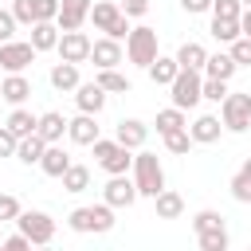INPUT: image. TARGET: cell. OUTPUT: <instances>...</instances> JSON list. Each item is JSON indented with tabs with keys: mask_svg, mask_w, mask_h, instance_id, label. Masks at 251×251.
<instances>
[{
	"mask_svg": "<svg viewBox=\"0 0 251 251\" xmlns=\"http://www.w3.org/2000/svg\"><path fill=\"white\" fill-rule=\"evenodd\" d=\"M133 188H137V196H157V192H165V169H161V161H157V153H149V149H137L133 153Z\"/></svg>",
	"mask_w": 251,
	"mask_h": 251,
	"instance_id": "cell-1",
	"label": "cell"
},
{
	"mask_svg": "<svg viewBox=\"0 0 251 251\" xmlns=\"http://www.w3.org/2000/svg\"><path fill=\"white\" fill-rule=\"evenodd\" d=\"M114 208L110 204H82V208H75L71 216H67V227L71 231H78V235H86V231H94V235H106V231H114Z\"/></svg>",
	"mask_w": 251,
	"mask_h": 251,
	"instance_id": "cell-2",
	"label": "cell"
},
{
	"mask_svg": "<svg viewBox=\"0 0 251 251\" xmlns=\"http://www.w3.org/2000/svg\"><path fill=\"white\" fill-rule=\"evenodd\" d=\"M157 55H161V51H157V27H149V24L129 27V35H126V59H129L133 67H145V71H149V63H153Z\"/></svg>",
	"mask_w": 251,
	"mask_h": 251,
	"instance_id": "cell-3",
	"label": "cell"
},
{
	"mask_svg": "<svg viewBox=\"0 0 251 251\" xmlns=\"http://www.w3.org/2000/svg\"><path fill=\"white\" fill-rule=\"evenodd\" d=\"M55 220L47 216V212H39V208H27V212H20L16 216V231L31 243V247H47L51 239H55Z\"/></svg>",
	"mask_w": 251,
	"mask_h": 251,
	"instance_id": "cell-4",
	"label": "cell"
},
{
	"mask_svg": "<svg viewBox=\"0 0 251 251\" xmlns=\"http://www.w3.org/2000/svg\"><path fill=\"white\" fill-rule=\"evenodd\" d=\"M90 149H94V161H98V169H102V173H110V176H126V173L133 169V153H129V149H122L118 141H106V137H98Z\"/></svg>",
	"mask_w": 251,
	"mask_h": 251,
	"instance_id": "cell-5",
	"label": "cell"
},
{
	"mask_svg": "<svg viewBox=\"0 0 251 251\" xmlns=\"http://www.w3.org/2000/svg\"><path fill=\"white\" fill-rule=\"evenodd\" d=\"M220 126H224V129H231V133L251 129V94H247V90L227 94V98L220 102Z\"/></svg>",
	"mask_w": 251,
	"mask_h": 251,
	"instance_id": "cell-6",
	"label": "cell"
},
{
	"mask_svg": "<svg viewBox=\"0 0 251 251\" xmlns=\"http://www.w3.org/2000/svg\"><path fill=\"white\" fill-rule=\"evenodd\" d=\"M200 86H204V75L200 71H180L176 78H173V106L176 110H192L196 102H200Z\"/></svg>",
	"mask_w": 251,
	"mask_h": 251,
	"instance_id": "cell-7",
	"label": "cell"
},
{
	"mask_svg": "<svg viewBox=\"0 0 251 251\" xmlns=\"http://www.w3.org/2000/svg\"><path fill=\"white\" fill-rule=\"evenodd\" d=\"M31 63H35V47H31L27 39L0 43V71H8V75H24Z\"/></svg>",
	"mask_w": 251,
	"mask_h": 251,
	"instance_id": "cell-8",
	"label": "cell"
},
{
	"mask_svg": "<svg viewBox=\"0 0 251 251\" xmlns=\"http://www.w3.org/2000/svg\"><path fill=\"white\" fill-rule=\"evenodd\" d=\"M90 35L86 31H59V63H71V67H78V63H86L90 59Z\"/></svg>",
	"mask_w": 251,
	"mask_h": 251,
	"instance_id": "cell-9",
	"label": "cell"
},
{
	"mask_svg": "<svg viewBox=\"0 0 251 251\" xmlns=\"http://www.w3.org/2000/svg\"><path fill=\"white\" fill-rule=\"evenodd\" d=\"M86 20H90V0H59V16H55L59 31H82Z\"/></svg>",
	"mask_w": 251,
	"mask_h": 251,
	"instance_id": "cell-10",
	"label": "cell"
},
{
	"mask_svg": "<svg viewBox=\"0 0 251 251\" xmlns=\"http://www.w3.org/2000/svg\"><path fill=\"white\" fill-rule=\"evenodd\" d=\"M114 141L133 153V149H141V145L149 141V126H145L141 118H122V122L114 126Z\"/></svg>",
	"mask_w": 251,
	"mask_h": 251,
	"instance_id": "cell-11",
	"label": "cell"
},
{
	"mask_svg": "<svg viewBox=\"0 0 251 251\" xmlns=\"http://www.w3.org/2000/svg\"><path fill=\"white\" fill-rule=\"evenodd\" d=\"M133 200H137V188H133L129 176H110V180H106V188H102V204H110V208L118 212V208H129Z\"/></svg>",
	"mask_w": 251,
	"mask_h": 251,
	"instance_id": "cell-12",
	"label": "cell"
},
{
	"mask_svg": "<svg viewBox=\"0 0 251 251\" xmlns=\"http://www.w3.org/2000/svg\"><path fill=\"white\" fill-rule=\"evenodd\" d=\"M90 59H94V67L98 71H118V63L126 59V51H122V43H114V39H94L90 43Z\"/></svg>",
	"mask_w": 251,
	"mask_h": 251,
	"instance_id": "cell-13",
	"label": "cell"
},
{
	"mask_svg": "<svg viewBox=\"0 0 251 251\" xmlns=\"http://www.w3.org/2000/svg\"><path fill=\"white\" fill-rule=\"evenodd\" d=\"M75 106H78V114L98 118L102 106H106V90H102L98 82H78V90H75Z\"/></svg>",
	"mask_w": 251,
	"mask_h": 251,
	"instance_id": "cell-14",
	"label": "cell"
},
{
	"mask_svg": "<svg viewBox=\"0 0 251 251\" xmlns=\"http://www.w3.org/2000/svg\"><path fill=\"white\" fill-rule=\"evenodd\" d=\"M27 98H31V82H27V75H4V78H0V102L24 106Z\"/></svg>",
	"mask_w": 251,
	"mask_h": 251,
	"instance_id": "cell-15",
	"label": "cell"
},
{
	"mask_svg": "<svg viewBox=\"0 0 251 251\" xmlns=\"http://www.w3.org/2000/svg\"><path fill=\"white\" fill-rule=\"evenodd\" d=\"M220 133H224V126H220V118H216V114H200V118L188 126L192 145H212V141H220Z\"/></svg>",
	"mask_w": 251,
	"mask_h": 251,
	"instance_id": "cell-16",
	"label": "cell"
},
{
	"mask_svg": "<svg viewBox=\"0 0 251 251\" xmlns=\"http://www.w3.org/2000/svg\"><path fill=\"white\" fill-rule=\"evenodd\" d=\"M176 67L180 71H200L204 75V63H208V51H204V43H196V39H188V43H180L176 47Z\"/></svg>",
	"mask_w": 251,
	"mask_h": 251,
	"instance_id": "cell-17",
	"label": "cell"
},
{
	"mask_svg": "<svg viewBox=\"0 0 251 251\" xmlns=\"http://www.w3.org/2000/svg\"><path fill=\"white\" fill-rule=\"evenodd\" d=\"M35 126H39V114H31V110H24V106H16V110L8 114V122H4V129H8L16 141L31 137V133H35Z\"/></svg>",
	"mask_w": 251,
	"mask_h": 251,
	"instance_id": "cell-18",
	"label": "cell"
},
{
	"mask_svg": "<svg viewBox=\"0 0 251 251\" xmlns=\"http://www.w3.org/2000/svg\"><path fill=\"white\" fill-rule=\"evenodd\" d=\"M35 133H39L47 145H59V141H63V133H67V118H63L59 110H47V114H39Z\"/></svg>",
	"mask_w": 251,
	"mask_h": 251,
	"instance_id": "cell-19",
	"label": "cell"
},
{
	"mask_svg": "<svg viewBox=\"0 0 251 251\" xmlns=\"http://www.w3.org/2000/svg\"><path fill=\"white\" fill-rule=\"evenodd\" d=\"M67 137H71L75 145H94V141H98V122H94L90 114H78V118L67 122Z\"/></svg>",
	"mask_w": 251,
	"mask_h": 251,
	"instance_id": "cell-20",
	"label": "cell"
},
{
	"mask_svg": "<svg viewBox=\"0 0 251 251\" xmlns=\"http://www.w3.org/2000/svg\"><path fill=\"white\" fill-rule=\"evenodd\" d=\"M71 165H75V161H71V153H67L63 145H47V149H43V157H39V169H43L47 176H55V180H59Z\"/></svg>",
	"mask_w": 251,
	"mask_h": 251,
	"instance_id": "cell-21",
	"label": "cell"
},
{
	"mask_svg": "<svg viewBox=\"0 0 251 251\" xmlns=\"http://www.w3.org/2000/svg\"><path fill=\"white\" fill-rule=\"evenodd\" d=\"M122 20V8L114 4V0H98V4H90V24L98 27V31H114V24Z\"/></svg>",
	"mask_w": 251,
	"mask_h": 251,
	"instance_id": "cell-22",
	"label": "cell"
},
{
	"mask_svg": "<svg viewBox=\"0 0 251 251\" xmlns=\"http://www.w3.org/2000/svg\"><path fill=\"white\" fill-rule=\"evenodd\" d=\"M176 75H180V67H176L173 55H157V59L149 63V78H153V86H173Z\"/></svg>",
	"mask_w": 251,
	"mask_h": 251,
	"instance_id": "cell-23",
	"label": "cell"
},
{
	"mask_svg": "<svg viewBox=\"0 0 251 251\" xmlns=\"http://www.w3.org/2000/svg\"><path fill=\"white\" fill-rule=\"evenodd\" d=\"M153 208H157V220H176L184 212V196L173 192V188H165V192L153 196Z\"/></svg>",
	"mask_w": 251,
	"mask_h": 251,
	"instance_id": "cell-24",
	"label": "cell"
},
{
	"mask_svg": "<svg viewBox=\"0 0 251 251\" xmlns=\"http://www.w3.org/2000/svg\"><path fill=\"white\" fill-rule=\"evenodd\" d=\"M27 31H31V39H27V43L35 47V55H39V51H55V47H59V27H55V24H31Z\"/></svg>",
	"mask_w": 251,
	"mask_h": 251,
	"instance_id": "cell-25",
	"label": "cell"
},
{
	"mask_svg": "<svg viewBox=\"0 0 251 251\" xmlns=\"http://www.w3.org/2000/svg\"><path fill=\"white\" fill-rule=\"evenodd\" d=\"M235 71H239V67L231 63L227 51H216V55H208V63H204V78H220V82H227Z\"/></svg>",
	"mask_w": 251,
	"mask_h": 251,
	"instance_id": "cell-26",
	"label": "cell"
},
{
	"mask_svg": "<svg viewBox=\"0 0 251 251\" xmlns=\"http://www.w3.org/2000/svg\"><path fill=\"white\" fill-rule=\"evenodd\" d=\"M47 78H51L55 90H78V82H82L78 78V67H71V63H55Z\"/></svg>",
	"mask_w": 251,
	"mask_h": 251,
	"instance_id": "cell-27",
	"label": "cell"
},
{
	"mask_svg": "<svg viewBox=\"0 0 251 251\" xmlns=\"http://www.w3.org/2000/svg\"><path fill=\"white\" fill-rule=\"evenodd\" d=\"M59 180H63V192L78 196V192H86V188H90V169H86V165H71Z\"/></svg>",
	"mask_w": 251,
	"mask_h": 251,
	"instance_id": "cell-28",
	"label": "cell"
},
{
	"mask_svg": "<svg viewBox=\"0 0 251 251\" xmlns=\"http://www.w3.org/2000/svg\"><path fill=\"white\" fill-rule=\"evenodd\" d=\"M94 82H98L106 94H129V90H133V86H129V78H126L122 71H98V75H94Z\"/></svg>",
	"mask_w": 251,
	"mask_h": 251,
	"instance_id": "cell-29",
	"label": "cell"
},
{
	"mask_svg": "<svg viewBox=\"0 0 251 251\" xmlns=\"http://www.w3.org/2000/svg\"><path fill=\"white\" fill-rule=\"evenodd\" d=\"M173 129H188V118H184V110H176V106H169V110H157V133L165 137V133H173Z\"/></svg>",
	"mask_w": 251,
	"mask_h": 251,
	"instance_id": "cell-30",
	"label": "cell"
},
{
	"mask_svg": "<svg viewBox=\"0 0 251 251\" xmlns=\"http://www.w3.org/2000/svg\"><path fill=\"white\" fill-rule=\"evenodd\" d=\"M43 149H47V141H43L39 133H31V137H24V141L16 145V157H20L24 165H39V157H43Z\"/></svg>",
	"mask_w": 251,
	"mask_h": 251,
	"instance_id": "cell-31",
	"label": "cell"
},
{
	"mask_svg": "<svg viewBox=\"0 0 251 251\" xmlns=\"http://www.w3.org/2000/svg\"><path fill=\"white\" fill-rule=\"evenodd\" d=\"M212 227H224V216H220L216 208H200V212L192 216V231L204 235V231H212Z\"/></svg>",
	"mask_w": 251,
	"mask_h": 251,
	"instance_id": "cell-32",
	"label": "cell"
},
{
	"mask_svg": "<svg viewBox=\"0 0 251 251\" xmlns=\"http://www.w3.org/2000/svg\"><path fill=\"white\" fill-rule=\"evenodd\" d=\"M196 243H200V251H227V227H212V231H204V235H196Z\"/></svg>",
	"mask_w": 251,
	"mask_h": 251,
	"instance_id": "cell-33",
	"label": "cell"
},
{
	"mask_svg": "<svg viewBox=\"0 0 251 251\" xmlns=\"http://www.w3.org/2000/svg\"><path fill=\"white\" fill-rule=\"evenodd\" d=\"M208 31H212L220 43H227V47H231V43L239 39V20H212V27H208Z\"/></svg>",
	"mask_w": 251,
	"mask_h": 251,
	"instance_id": "cell-34",
	"label": "cell"
},
{
	"mask_svg": "<svg viewBox=\"0 0 251 251\" xmlns=\"http://www.w3.org/2000/svg\"><path fill=\"white\" fill-rule=\"evenodd\" d=\"M161 141H165V149H169V153H176V157H184V153L192 149V137H188V129H173V133H165Z\"/></svg>",
	"mask_w": 251,
	"mask_h": 251,
	"instance_id": "cell-35",
	"label": "cell"
},
{
	"mask_svg": "<svg viewBox=\"0 0 251 251\" xmlns=\"http://www.w3.org/2000/svg\"><path fill=\"white\" fill-rule=\"evenodd\" d=\"M231 90H227V82H220V78H204V86H200V102H224Z\"/></svg>",
	"mask_w": 251,
	"mask_h": 251,
	"instance_id": "cell-36",
	"label": "cell"
},
{
	"mask_svg": "<svg viewBox=\"0 0 251 251\" xmlns=\"http://www.w3.org/2000/svg\"><path fill=\"white\" fill-rule=\"evenodd\" d=\"M31 16H35V24H55L59 0H31Z\"/></svg>",
	"mask_w": 251,
	"mask_h": 251,
	"instance_id": "cell-37",
	"label": "cell"
},
{
	"mask_svg": "<svg viewBox=\"0 0 251 251\" xmlns=\"http://www.w3.org/2000/svg\"><path fill=\"white\" fill-rule=\"evenodd\" d=\"M243 4L239 0H212V20H239Z\"/></svg>",
	"mask_w": 251,
	"mask_h": 251,
	"instance_id": "cell-38",
	"label": "cell"
},
{
	"mask_svg": "<svg viewBox=\"0 0 251 251\" xmlns=\"http://www.w3.org/2000/svg\"><path fill=\"white\" fill-rule=\"evenodd\" d=\"M227 55H231V63H235V67H251V39H243V35H239V39L227 47Z\"/></svg>",
	"mask_w": 251,
	"mask_h": 251,
	"instance_id": "cell-39",
	"label": "cell"
},
{
	"mask_svg": "<svg viewBox=\"0 0 251 251\" xmlns=\"http://www.w3.org/2000/svg\"><path fill=\"white\" fill-rule=\"evenodd\" d=\"M24 208H20V200L12 196V192H0V224H16V216H20Z\"/></svg>",
	"mask_w": 251,
	"mask_h": 251,
	"instance_id": "cell-40",
	"label": "cell"
},
{
	"mask_svg": "<svg viewBox=\"0 0 251 251\" xmlns=\"http://www.w3.org/2000/svg\"><path fill=\"white\" fill-rule=\"evenodd\" d=\"M8 12H12V20H16V24H24V27H31V24H35V16H31V0H12V8H8Z\"/></svg>",
	"mask_w": 251,
	"mask_h": 251,
	"instance_id": "cell-41",
	"label": "cell"
},
{
	"mask_svg": "<svg viewBox=\"0 0 251 251\" xmlns=\"http://www.w3.org/2000/svg\"><path fill=\"white\" fill-rule=\"evenodd\" d=\"M118 8H122L126 20H141L149 12V0H118Z\"/></svg>",
	"mask_w": 251,
	"mask_h": 251,
	"instance_id": "cell-42",
	"label": "cell"
},
{
	"mask_svg": "<svg viewBox=\"0 0 251 251\" xmlns=\"http://www.w3.org/2000/svg\"><path fill=\"white\" fill-rule=\"evenodd\" d=\"M227 188H231V196H235L239 204H251V184H247V180H243L239 173H235V176L227 180Z\"/></svg>",
	"mask_w": 251,
	"mask_h": 251,
	"instance_id": "cell-43",
	"label": "cell"
},
{
	"mask_svg": "<svg viewBox=\"0 0 251 251\" xmlns=\"http://www.w3.org/2000/svg\"><path fill=\"white\" fill-rule=\"evenodd\" d=\"M16 27H20V24L12 20V12L0 8V43H12V39H16Z\"/></svg>",
	"mask_w": 251,
	"mask_h": 251,
	"instance_id": "cell-44",
	"label": "cell"
},
{
	"mask_svg": "<svg viewBox=\"0 0 251 251\" xmlns=\"http://www.w3.org/2000/svg\"><path fill=\"white\" fill-rule=\"evenodd\" d=\"M16 145H20V141H16V137L0 126V157H16Z\"/></svg>",
	"mask_w": 251,
	"mask_h": 251,
	"instance_id": "cell-45",
	"label": "cell"
},
{
	"mask_svg": "<svg viewBox=\"0 0 251 251\" xmlns=\"http://www.w3.org/2000/svg\"><path fill=\"white\" fill-rule=\"evenodd\" d=\"M0 251H31V243H27V239L16 231V235H8V239L0 243Z\"/></svg>",
	"mask_w": 251,
	"mask_h": 251,
	"instance_id": "cell-46",
	"label": "cell"
},
{
	"mask_svg": "<svg viewBox=\"0 0 251 251\" xmlns=\"http://www.w3.org/2000/svg\"><path fill=\"white\" fill-rule=\"evenodd\" d=\"M180 8L188 16H200V12H212V0H180Z\"/></svg>",
	"mask_w": 251,
	"mask_h": 251,
	"instance_id": "cell-47",
	"label": "cell"
},
{
	"mask_svg": "<svg viewBox=\"0 0 251 251\" xmlns=\"http://www.w3.org/2000/svg\"><path fill=\"white\" fill-rule=\"evenodd\" d=\"M239 35H243V39H251V8H243V12H239Z\"/></svg>",
	"mask_w": 251,
	"mask_h": 251,
	"instance_id": "cell-48",
	"label": "cell"
},
{
	"mask_svg": "<svg viewBox=\"0 0 251 251\" xmlns=\"http://www.w3.org/2000/svg\"><path fill=\"white\" fill-rule=\"evenodd\" d=\"M239 176L251 184V157H243V165H239Z\"/></svg>",
	"mask_w": 251,
	"mask_h": 251,
	"instance_id": "cell-49",
	"label": "cell"
},
{
	"mask_svg": "<svg viewBox=\"0 0 251 251\" xmlns=\"http://www.w3.org/2000/svg\"><path fill=\"white\" fill-rule=\"evenodd\" d=\"M31 251H55V247H51V243H47V247H31Z\"/></svg>",
	"mask_w": 251,
	"mask_h": 251,
	"instance_id": "cell-50",
	"label": "cell"
},
{
	"mask_svg": "<svg viewBox=\"0 0 251 251\" xmlns=\"http://www.w3.org/2000/svg\"><path fill=\"white\" fill-rule=\"evenodd\" d=\"M239 4H243V8H251V0H239Z\"/></svg>",
	"mask_w": 251,
	"mask_h": 251,
	"instance_id": "cell-51",
	"label": "cell"
},
{
	"mask_svg": "<svg viewBox=\"0 0 251 251\" xmlns=\"http://www.w3.org/2000/svg\"><path fill=\"white\" fill-rule=\"evenodd\" d=\"M247 251H251V247H247Z\"/></svg>",
	"mask_w": 251,
	"mask_h": 251,
	"instance_id": "cell-52",
	"label": "cell"
}]
</instances>
